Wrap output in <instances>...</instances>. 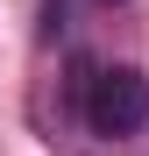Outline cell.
Listing matches in <instances>:
<instances>
[{
  "label": "cell",
  "mask_w": 149,
  "mask_h": 156,
  "mask_svg": "<svg viewBox=\"0 0 149 156\" xmlns=\"http://www.w3.org/2000/svg\"><path fill=\"white\" fill-rule=\"evenodd\" d=\"M85 121H92V135H135V128H149V78L128 71V64L99 71L85 85Z\"/></svg>",
  "instance_id": "cell-1"
}]
</instances>
